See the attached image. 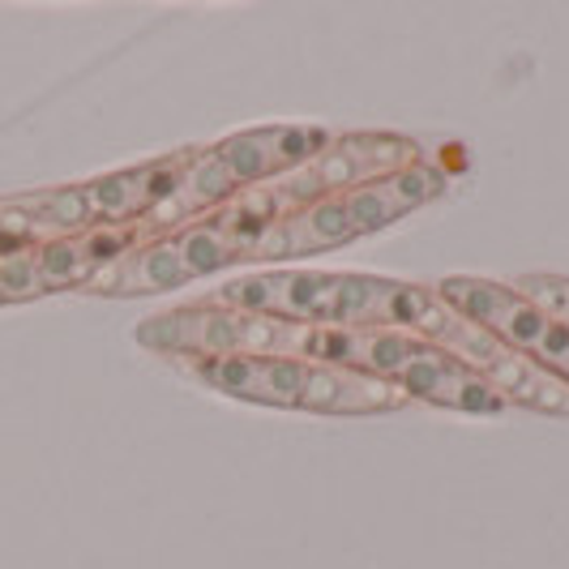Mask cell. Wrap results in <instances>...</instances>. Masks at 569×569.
<instances>
[{
    "label": "cell",
    "mask_w": 569,
    "mask_h": 569,
    "mask_svg": "<svg viewBox=\"0 0 569 569\" xmlns=\"http://www.w3.org/2000/svg\"><path fill=\"white\" fill-rule=\"evenodd\" d=\"M48 287L39 279V266H34V249H13V253H0V305H22L43 296Z\"/></svg>",
    "instance_id": "obj_16"
},
{
    "label": "cell",
    "mask_w": 569,
    "mask_h": 569,
    "mask_svg": "<svg viewBox=\"0 0 569 569\" xmlns=\"http://www.w3.org/2000/svg\"><path fill=\"white\" fill-rule=\"evenodd\" d=\"M283 240H287V257H313V253H330V249H342V244L360 240V231L351 223L342 198H321V201H313L309 210L287 214Z\"/></svg>",
    "instance_id": "obj_13"
},
{
    "label": "cell",
    "mask_w": 569,
    "mask_h": 569,
    "mask_svg": "<svg viewBox=\"0 0 569 569\" xmlns=\"http://www.w3.org/2000/svg\"><path fill=\"white\" fill-rule=\"evenodd\" d=\"M513 287H518L531 305H540L543 313L557 317L569 330V279L566 274H522Z\"/></svg>",
    "instance_id": "obj_17"
},
{
    "label": "cell",
    "mask_w": 569,
    "mask_h": 569,
    "mask_svg": "<svg viewBox=\"0 0 569 569\" xmlns=\"http://www.w3.org/2000/svg\"><path fill=\"white\" fill-rule=\"evenodd\" d=\"M446 193V171H437L432 163H416V168L399 171V176H386L377 184H365L356 193H342V206L351 214V223L360 236H372V231L399 223L402 214L420 210L432 198Z\"/></svg>",
    "instance_id": "obj_11"
},
{
    "label": "cell",
    "mask_w": 569,
    "mask_h": 569,
    "mask_svg": "<svg viewBox=\"0 0 569 569\" xmlns=\"http://www.w3.org/2000/svg\"><path fill=\"white\" fill-rule=\"evenodd\" d=\"M416 163H425V150L402 133H342L313 163H305V171L313 176L321 198H342V193H356L386 176L416 168Z\"/></svg>",
    "instance_id": "obj_5"
},
{
    "label": "cell",
    "mask_w": 569,
    "mask_h": 569,
    "mask_svg": "<svg viewBox=\"0 0 569 569\" xmlns=\"http://www.w3.org/2000/svg\"><path fill=\"white\" fill-rule=\"evenodd\" d=\"M138 342L180 360V356H270V360H305L309 326L279 321L266 313H244L214 300L168 309L138 321Z\"/></svg>",
    "instance_id": "obj_2"
},
{
    "label": "cell",
    "mask_w": 569,
    "mask_h": 569,
    "mask_svg": "<svg viewBox=\"0 0 569 569\" xmlns=\"http://www.w3.org/2000/svg\"><path fill=\"white\" fill-rule=\"evenodd\" d=\"M437 296L446 305H455L462 317H471L476 326H485L501 347H510V351L569 381V330L557 317L543 313L540 305H531L513 283L450 274L437 283Z\"/></svg>",
    "instance_id": "obj_3"
},
{
    "label": "cell",
    "mask_w": 569,
    "mask_h": 569,
    "mask_svg": "<svg viewBox=\"0 0 569 569\" xmlns=\"http://www.w3.org/2000/svg\"><path fill=\"white\" fill-rule=\"evenodd\" d=\"M210 219L228 231V240L240 249V261H244L249 249H253L257 240L274 228L283 214H279V198H274L270 184H249V189H236Z\"/></svg>",
    "instance_id": "obj_14"
},
{
    "label": "cell",
    "mask_w": 569,
    "mask_h": 569,
    "mask_svg": "<svg viewBox=\"0 0 569 569\" xmlns=\"http://www.w3.org/2000/svg\"><path fill=\"white\" fill-rule=\"evenodd\" d=\"M395 381L372 377V372L335 369V365H309V381L296 411H313V416H386L407 407Z\"/></svg>",
    "instance_id": "obj_9"
},
{
    "label": "cell",
    "mask_w": 569,
    "mask_h": 569,
    "mask_svg": "<svg viewBox=\"0 0 569 569\" xmlns=\"http://www.w3.org/2000/svg\"><path fill=\"white\" fill-rule=\"evenodd\" d=\"M399 279L347 270H261L219 287L210 300L296 326H395Z\"/></svg>",
    "instance_id": "obj_1"
},
{
    "label": "cell",
    "mask_w": 569,
    "mask_h": 569,
    "mask_svg": "<svg viewBox=\"0 0 569 569\" xmlns=\"http://www.w3.org/2000/svg\"><path fill=\"white\" fill-rule=\"evenodd\" d=\"M189 283H198V279L180 253L176 236H163V240H150L112 266H103L99 274H90L82 291L90 296H159V291H176Z\"/></svg>",
    "instance_id": "obj_10"
},
{
    "label": "cell",
    "mask_w": 569,
    "mask_h": 569,
    "mask_svg": "<svg viewBox=\"0 0 569 569\" xmlns=\"http://www.w3.org/2000/svg\"><path fill=\"white\" fill-rule=\"evenodd\" d=\"M176 244H180V253L189 261V270H193V279H210V274H219V270H228L240 261V249L228 240V231L219 228L214 219H198V223H189V228L176 231Z\"/></svg>",
    "instance_id": "obj_15"
},
{
    "label": "cell",
    "mask_w": 569,
    "mask_h": 569,
    "mask_svg": "<svg viewBox=\"0 0 569 569\" xmlns=\"http://www.w3.org/2000/svg\"><path fill=\"white\" fill-rule=\"evenodd\" d=\"M395 386L411 402H432L446 411H467V416H501L506 411V399L488 386L485 372H476L471 365H462L428 342H420V351L395 372Z\"/></svg>",
    "instance_id": "obj_7"
},
{
    "label": "cell",
    "mask_w": 569,
    "mask_h": 569,
    "mask_svg": "<svg viewBox=\"0 0 569 569\" xmlns=\"http://www.w3.org/2000/svg\"><path fill=\"white\" fill-rule=\"evenodd\" d=\"M330 142L335 138L326 129H313V124H266V129L231 133L214 150L228 163L231 180L240 189H249V184H274L296 168L313 163Z\"/></svg>",
    "instance_id": "obj_6"
},
{
    "label": "cell",
    "mask_w": 569,
    "mask_h": 569,
    "mask_svg": "<svg viewBox=\"0 0 569 569\" xmlns=\"http://www.w3.org/2000/svg\"><path fill=\"white\" fill-rule=\"evenodd\" d=\"M420 351V339L395 326H309L305 365L372 372L395 381V372Z\"/></svg>",
    "instance_id": "obj_8"
},
{
    "label": "cell",
    "mask_w": 569,
    "mask_h": 569,
    "mask_svg": "<svg viewBox=\"0 0 569 569\" xmlns=\"http://www.w3.org/2000/svg\"><path fill=\"white\" fill-rule=\"evenodd\" d=\"M171 365L214 395L253 402V407H283V411L300 407L305 381H309L305 360H270V356H180Z\"/></svg>",
    "instance_id": "obj_4"
},
{
    "label": "cell",
    "mask_w": 569,
    "mask_h": 569,
    "mask_svg": "<svg viewBox=\"0 0 569 569\" xmlns=\"http://www.w3.org/2000/svg\"><path fill=\"white\" fill-rule=\"evenodd\" d=\"M488 386L506 399V407H522V411H536V416H569V381L548 372L543 365L518 356L510 347H501L492 360H488Z\"/></svg>",
    "instance_id": "obj_12"
}]
</instances>
